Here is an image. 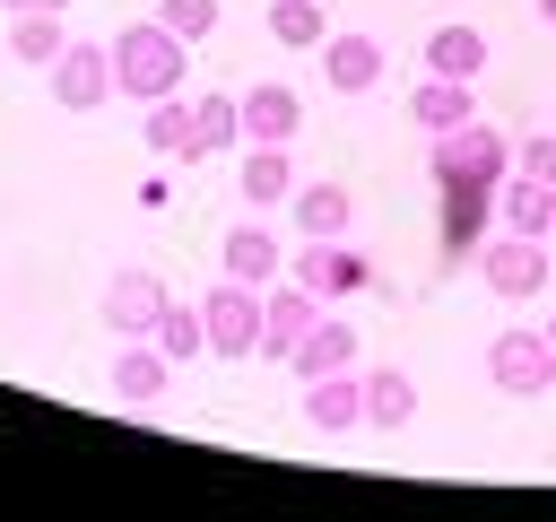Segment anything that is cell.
<instances>
[{
  "label": "cell",
  "instance_id": "6da1fadb",
  "mask_svg": "<svg viewBox=\"0 0 556 522\" xmlns=\"http://www.w3.org/2000/svg\"><path fill=\"white\" fill-rule=\"evenodd\" d=\"M182 70H191V44H182L174 26L139 17V26H122V35H113V96H130V104L182 96Z\"/></svg>",
  "mask_w": 556,
  "mask_h": 522
},
{
  "label": "cell",
  "instance_id": "7a4b0ae2",
  "mask_svg": "<svg viewBox=\"0 0 556 522\" xmlns=\"http://www.w3.org/2000/svg\"><path fill=\"white\" fill-rule=\"evenodd\" d=\"M426 165H434V183H504L513 174V139L495 130V122H460V130H434L426 139Z\"/></svg>",
  "mask_w": 556,
  "mask_h": 522
},
{
  "label": "cell",
  "instance_id": "3957f363",
  "mask_svg": "<svg viewBox=\"0 0 556 522\" xmlns=\"http://www.w3.org/2000/svg\"><path fill=\"white\" fill-rule=\"evenodd\" d=\"M469 261H478V278H486L504 304L539 296V287H547V270H556V261H547V235H513V226H504V235H486Z\"/></svg>",
  "mask_w": 556,
  "mask_h": 522
},
{
  "label": "cell",
  "instance_id": "277c9868",
  "mask_svg": "<svg viewBox=\"0 0 556 522\" xmlns=\"http://www.w3.org/2000/svg\"><path fill=\"white\" fill-rule=\"evenodd\" d=\"M200 331H208V357H261V287L217 278L200 296Z\"/></svg>",
  "mask_w": 556,
  "mask_h": 522
},
{
  "label": "cell",
  "instance_id": "5b68a950",
  "mask_svg": "<svg viewBox=\"0 0 556 522\" xmlns=\"http://www.w3.org/2000/svg\"><path fill=\"white\" fill-rule=\"evenodd\" d=\"M486 383L513 391V400H539L556 383V339L547 331H495L486 339Z\"/></svg>",
  "mask_w": 556,
  "mask_h": 522
},
{
  "label": "cell",
  "instance_id": "8992f818",
  "mask_svg": "<svg viewBox=\"0 0 556 522\" xmlns=\"http://www.w3.org/2000/svg\"><path fill=\"white\" fill-rule=\"evenodd\" d=\"M43 87H52V104L61 113H96L104 96H113V44H61V61L43 70Z\"/></svg>",
  "mask_w": 556,
  "mask_h": 522
},
{
  "label": "cell",
  "instance_id": "52a82bcc",
  "mask_svg": "<svg viewBox=\"0 0 556 522\" xmlns=\"http://www.w3.org/2000/svg\"><path fill=\"white\" fill-rule=\"evenodd\" d=\"M165 304H174V296H165V278H156L148 261H122V270L104 278V331H113V339H148Z\"/></svg>",
  "mask_w": 556,
  "mask_h": 522
},
{
  "label": "cell",
  "instance_id": "ba28073f",
  "mask_svg": "<svg viewBox=\"0 0 556 522\" xmlns=\"http://www.w3.org/2000/svg\"><path fill=\"white\" fill-rule=\"evenodd\" d=\"M295 278H304L321 304H339V296H356V287L374 278V261H365L348 235H304V252H295Z\"/></svg>",
  "mask_w": 556,
  "mask_h": 522
},
{
  "label": "cell",
  "instance_id": "9c48e42d",
  "mask_svg": "<svg viewBox=\"0 0 556 522\" xmlns=\"http://www.w3.org/2000/svg\"><path fill=\"white\" fill-rule=\"evenodd\" d=\"M313 322H321V296H313L304 278H287V287L269 278V287H261V357H287Z\"/></svg>",
  "mask_w": 556,
  "mask_h": 522
},
{
  "label": "cell",
  "instance_id": "30bf717a",
  "mask_svg": "<svg viewBox=\"0 0 556 522\" xmlns=\"http://www.w3.org/2000/svg\"><path fill=\"white\" fill-rule=\"evenodd\" d=\"M235 104H243V139H269V148H287V139L304 130V96H295V87H278V78L243 87Z\"/></svg>",
  "mask_w": 556,
  "mask_h": 522
},
{
  "label": "cell",
  "instance_id": "8fae6325",
  "mask_svg": "<svg viewBox=\"0 0 556 522\" xmlns=\"http://www.w3.org/2000/svg\"><path fill=\"white\" fill-rule=\"evenodd\" d=\"M217 270H226V278H243V287H269V278L287 270V252H278V235H269L261 217H243V226H226Z\"/></svg>",
  "mask_w": 556,
  "mask_h": 522
},
{
  "label": "cell",
  "instance_id": "7c38bea8",
  "mask_svg": "<svg viewBox=\"0 0 556 522\" xmlns=\"http://www.w3.org/2000/svg\"><path fill=\"white\" fill-rule=\"evenodd\" d=\"M321 78L339 96H374L382 87V44L374 35H321Z\"/></svg>",
  "mask_w": 556,
  "mask_h": 522
},
{
  "label": "cell",
  "instance_id": "4fadbf2b",
  "mask_svg": "<svg viewBox=\"0 0 556 522\" xmlns=\"http://www.w3.org/2000/svg\"><path fill=\"white\" fill-rule=\"evenodd\" d=\"M165 383H174V357H165L156 339H122V348H113V391H122L130 409L165 400Z\"/></svg>",
  "mask_w": 556,
  "mask_h": 522
},
{
  "label": "cell",
  "instance_id": "5bb4252c",
  "mask_svg": "<svg viewBox=\"0 0 556 522\" xmlns=\"http://www.w3.org/2000/svg\"><path fill=\"white\" fill-rule=\"evenodd\" d=\"M408 122L434 139V130H460V122H478V96H469V78H417V96H408Z\"/></svg>",
  "mask_w": 556,
  "mask_h": 522
},
{
  "label": "cell",
  "instance_id": "9a60e30c",
  "mask_svg": "<svg viewBox=\"0 0 556 522\" xmlns=\"http://www.w3.org/2000/svg\"><path fill=\"white\" fill-rule=\"evenodd\" d=\"M434 191H443V252H478L486 217H495V191L486 183H434Z\"/></svg>",
  "mask_w": 556,
  "mask_h": 522
},
{
  "label": "cell",
  "instance_id": "2e32d148",
  "mask_svg": "<svg viewBox=\"0 0 556 522\" xmlns=\"http://www.w3.org/2000/svg\"><path fill=\"white\" fill-rule=\"evenodd\" d=\"M287 365H295V383H321V374H348V365H356V331L321 313V322H313V331H304V339L287 348Z\"/></svg>",
  "mask_w": 556,
  "mask_h": 522
},
{
  "label": "cell",
  "instance_id": "e0dca14e",
  "mask_svg": "<svg viewBox=\"0 0 556 522\" xmlns=\"http://www.w3.org/2000/svg\"><path fill=\"white\" fill-rule=\"evenodd\" d=\"M304 418H313L321 435H348V426H365V374L348 365V374H321V383H304Z\"/></svg>",
  "mask_w": 556,
  "mask_h": 522
},
{
  "label": "cell",
  "instance_id": "ac0fdd59",
  "mask_svg": "<svg viewBox=\"0 0 556 522\" xmlns=\"http://www.w3.org/2000/svg\"><path fill=\"white\" fill-rule=\"evenodd\" d=\"M495 209H504L513 235H547V226H556V183H539V174L513 165V174L495 183Z\"/></svg>",
  "mask_w": 556,
  "mask_h": 522
},
{
  "label": "cell",
  "instance_id": "d6986e66",
  "mask_svg": "<svg viewBox=\"0 0 556 522\" xmlns=\"http://www.w3.org/2000/svg\"><path fill=\"white\" fill-rule=\"evenodd\" d=\"M61 44H70L61 9H9V52H17L26 70H52V61H61Z\"/></svg>",
  "mask_w": 556,
  "mask_h": 522
},
{
  "label": "cell",
  "instance_id": "ffe728a7",
  "mask_svg": "<svg viewBox=\"0 0 556 522\" xmlns=\"http://www.w3.org/2000/svg\"><path fill=\"white\" fill-rule=\"evenodd\" d=\"M139 139H148L156 157L200 165V122H191V104H182V96H156V104H148V122H139Z\"/></svg>",
  "mask_w": 556,
  "mask_h": 522
},
{
  "label": "cell",
  "instance_id": "44dd1931",
  "mask_svg": "<svg viewBox=\"0 0 556 522\" xmlns=\"http://www.w3.org/2000/svg\"><path fill=\"white\" fill-rule=\"evenodd\" d=\"M426 70L478 87V70H486V35H478V26H434V35H426Z\"/></svg>",
  "mask_w": 556,
  "mask_h": 522
},
{
  "label": "cell",
  "instance_id": "7402d4cb",
  "mask_svg": "<svg viewBox=\"0 0 556 522\" xmlns=\"http://www.w3.org/2000/svg\"><path fill=\"white\" fill-rule=\"evenodd\" d=\"M243 200H252V209L295 200V165H287V148H269V139H252V148H243Z\"/></svg>",
  "mask_w": 556,
  "mask_h": 522
},
{
  "label": "cell",
  "instance_id": "603a6c76",
  "mask_svg": "<svg viewBox=\"0 0 556 522\" xmlns=\"http://www.w3.org/2000/svg\"><path fill=\"white\" fill-rule=\"evenodd\" d=\"M417 418V383L400 365H365V426H408Z\"/></svg>",
  "mask_w": 556,
  "mask_h": 522
},
{
  "label": "cell",
  "instance_id": "cb8c5ba5",
  "mask_svg": "<svg viewBox=\"0 0 556 522\" xmlns=\"http://www.w3.org/2000/svg\"><path fill=\"white\" fill-rule=\"evenodd\" d=\"M348 217H356L348 183H295V226L304 235H348Z\"/></svg>",
  "mask_w": 556,
  "mask_h": 522
},
{
  "label": "cell",
  "instance_id": "d4e9b609",
  "mask_svg": "<svg viewBox=\"0 0 556 522\" xmlns=\"http://www.w3.org/2000/svg\"><path fill=\"white\" fill-rule=\"evenodd\" d=\"M269 35L287 44V52H313L330 26H321V0H269Z\"/></svg>",
  "mask_w": 556,
  "mask_h": 522
},
{
  "label": "cell",
  "instance_id": "484cf974",
  "mask_svg": "<svg viewBox=\"0 0 556 522\" xmlns=\"http://www.w3.org/2000/svg\"><path fill=\"white\" fill-rule=\"evenodd\" d=\"M191 122H200V157H217L226 139H243V104L235 96H191Z\"/></svg>",
  "mask_w": 556,
  "mask_h": 522
},
{
  "label": "cell",
  "instance_id": "4316f807",
  "mask_svg": "<svg viewBox=\"0 0 556 522\" xmlns=\"http://www.w3.org/2000/svg\"><path fill=\"white\" fill-rule=\"evenodd\" d=\"M148 339H156V348H165L174 365H182V357H200V348H208V331H200V304H165Z\"/></svg>",
  "mask_w": 556,
  "mask_h": 522
},
{
  "label": "cell",
  "instance_id": "83f0119b",
  "mask_svg": "<svg viewBox=\"0 0 556 522\" xmlns=\"http://www.w3.org/2000/svg\"><path fill=\"white\" fill-rule=\"evenodd\" d=\"M156 26H174L182 44H200L217 26V0H156Z\"/></svg>",
  "mask_w": 556,
  "mask_h": 522
},
{
  "label": "cell",
  "instance_id": "f1b7e54d",
  "mask_svg": "<svg viewBox=\"0 0 556 522\" xmlns=\"http://www.w3.org/2000/svg\"><path fill=\"white\" fill-rule=\"evenodd\" d=\"M513 165H521V174H539V183H556V139H547V130L513 139Z\"/></svg>",
  "mask_w": 556,
  "mask_h": 522
},
{
  "label": "cell",
  "instance_id": "f546056e",
  "mask_svg": "<svg viewBox=\"0 0 556 522\" xmlns=\"http://www.w3.org/2000/svg\"><path fill=\"white\" fill-rule=\"evenodd\" d=\"M9 9H70V0H9Z\"/></svg>",
  "mask_w": 556,
  "mask_h": 522
},
{
  "label": "cell",
  "instance_id": "4dcf8cb0",
  "mask_svg": "<svg viewBox=\"0 0 556 522\" xmlns=\"http://www.w3.org/2000/svg\"><path fill=\"white\" fill-rule=\"evenodd\" d=\"M539 17H547V26H556V0H539Z\"/></svg>",
  "mask_w": 556,
  "mask_h": 522
},
{
  "label": "cell",
  "instance_id": "1f68e13d",
  "mask_svg": "<svg viewBox=\"0 0 556 522\" xmlns=\"http://www.w3.org/2000/svg\"><path fill=\"white\" fill-rule=\"evenodd\" d=\"M539 331H547V339H556V313H547V322H539Z\"/></svg>",
  "mask_w": 556,
  "mask_h": 522
},
{
  "label": "cell",
  "instance_id": "d6a6232c",
  "mask_svg": "<svg viewBox=\"0 0 556 522\" xmlns=\"http://www.w3.org/2000/svg\"><path fill=\"white\" fill-rule=\"evenodd\" d=\"M547 287H556V270H547Z\"/></svg>",
  "mask_w": 556,
  "mask_h": 522
},
{
  "label": "cell",
  "instance_id": "836d02e7",
  "mask_svg": "<svg viewBox=\"0 0 556 522\" xmlns=\"http://www.w3.org/2000/svg\"><path fill=\"white\" fill-rule=\"evenodd\" d=\"M547 235H556V226H547Z\"/></svg>",
  "mask_w": 556,
  "mask_h": 522
}]
</instances>
